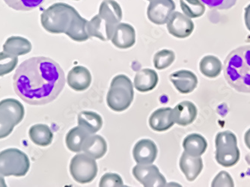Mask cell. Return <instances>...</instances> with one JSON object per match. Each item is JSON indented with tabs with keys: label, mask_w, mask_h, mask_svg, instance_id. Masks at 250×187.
Listing matches in <instances>:
<instances>
[{
	"label": "cell",
	"mask_w": 250,
	"mask_h": 187,
	"mask_svg": "<svg viewBox=\"0 0 250 187\" xmlns=\"http://www.w3.org/2000/svg\"><path fill=\"white\" fill-rule=\"evenodd\" d=\"M17 95L30 105H45L54 101L65 83L64 73L50 58L39 56L23 62L13 77Z\"/></svg>",
	"instance_id": "1"
},
{
	"label": "cell",
	"mask_w": 250,
	"mask_h": 187,
	"mask_svg": "<svg viewBox=\"0 0 250 187\" xmlns=\"http://www.w3.org/2000/svg\"><path fill=\"white\" fill-rule=\"evenodd\" d=\"M6 186L3 177L1 176V174H0V187H5Z\"/></svg>",
	"instance_id": "38"
},
{
	"label": "cell",
	"mask_w": 250,
	"mask_h": 187,
	"mask_svg": "<svg viewBox=\"0 0 250 187\" xmlns=\"http://www.w3.org/2000/svg\"><path fill=\"white\" fill-rule=\"evenodd\" d=\"M207 147L206 139L197 133L188 135L183 142L185 151L192 157H200L206 152Z\"/></svg>",
	"instance_id": "23"
},
{
	"label": "cell",
	"mask_w": 250,
	"mask_h": 187,
	"mask_svg": "<svg viewBox=\"0 0 250 187\" xmlns=\"http://www.w3.org/2000/svg\"><path fill=\"white\" fill-rule=\"evenodd\" d=\"M212 187H234V181L231 175L226 171H221L217 174L216 178L213 179L211 184Z\"/></svg>",
	"instance_id": "35"
},
{
	"label": "cell",
	"mask_w": 250,
	"mask_h": 187,
	"mask_svg": "<svg viewBox=\"0 0 250 187\" xmlns=\"http://www.w3.org/2000/svg\"><path fill=\"white\" fill-rule=\"evenodd\" d=\"M5 3L17 11H31L44 2L45 0H4Z\"/></svg>",
	"instance_id": "32"
},
{
	"label": "cell",
	"mask_w": 250,
	"mask_h": 187,
	"mask_svg": "<svg viewBox=\"0 0 250 187\" xmlns=\"http://www.w3.org/2000/svg\"><path fill=\"white\" fill-rule=\"evenodd\" d=\"M175 60V54L172 50H162L154 56V65L157 70H164L169 67Z\"/></svg>",
	"instance_id": "30"
},
{
	"label": "cell",
	"mask_w": 250,
	"mask_h": 187,
	"mask_svg": "<svg viewBox=\"0 0 250 187\" xmlns=\"http://www.w3.org/2000/svg\"><path fill=\"white\" fill-rule=\"evenodd\" d=\"M112 44L119 49H128L136 42V31L131 25L120 22L111 39Z\"/></svg>",
	"instance_id": "14"
},
{
	"label": "cell",
	"mask_w": 250,
	"mask_h": 187,
	"mask_svg": "<svg viewBox=\"0 0 250 187\" xmlns=\"http://www.w3.org/2000/svg\"><path fill=\"white\" fill-rule=\"evenodd\" d=\"M172 108H161L151 114L149 125L153 130L164 132L168 130L175 125L172 116Z\"/></svg>",
	"instance_id": "19"
},
{
	"label": "cell",
	"mask_w": 250,
	"mask_h": 187,
	"mask_svg": "<svg viewBox=\"0 0 250 187\" xmlns=\"http://www.w3.org/2000/svg\"><path fill=\"white\" fill-rule=\"evenodd\" d=\"M197 112V108L193 103L183 101L172 109V119L175 124L180 126H188L196 120Z\"/></svg>",
	"instance_id": "17"
},
{
	"label": "cell",
	"mask_w": 250,
	"mask_h": 187,
	"mask_svg": "<svg viewBox=\"0 0 250 187\" xmlns=\"http://www.w3.org/2000/svg\"><path fill=\"white\" fill-rule=\"evenodd\" d=\"M88 22L86 19L82 18L77 11H76L69 28L66 31V35L75 42H85L90 38L87 30Z\"/></svg>",
	"instance_id": "21"
},
{
	"label": "cell",
	"mask_w": 250,
	"mask_h": 187,
	"mask_svg": "<svg viewBox=\"0 0 250 187\" xmlns=\"http://www.w3.org/2000/svg\"><path fill=\"white\" fill-rule=\"evenodd\" d=\"M98 165L95 159L86 154L74 156L70 163V173L79 184H88L94 181L98 174Z\"/></svg>",
	"instance_id": "8"
},
{
	"label": "cell",
	"mask_w": 250,
	"mask_h": 187,
	"mask_svg": "<svg viewBox=\"0 0 250 187\" xmlns=\"http://www.w3.org/2000/svg\"><path fill=\"white\" fill-rule=\"evenodd\" d=\"M133 174L142 185L146 187H164L167 186L165 177L152 164H138L133 167Z\"/></svg>",
	"instance_id": "9"
},
{
	"label": "cell",
	"mask_w": 250,
	"mask_h": 187,
	"mask_svg": "<svg viewBox=\"0 0 250 187\" xmlns=\"http://www.w3.org/2000/svg\"><path fill=\"white\" fill-rule=\"evenodd\" d=\"M77 10L64 2H57L45 9L41 22L45 30L53 34H65Z\"/></svg>",
	"instance_id": "3"
},
{
	"label": "cell",
	"mask_w": 250,
	"mask_h": 187,
	"mask_svg": "<svg viewBox=\"0 0 250 187\" xmlns=\"http://www.w3.org/2000/svg\"><path fill=\"white\" fill-rule=\"evenodd\" d=\"M98 16L106 26L115 31L122 20V10L115 0H104L99 8Z\"/></svg>",
	"instance_id": "12"
},
{
	"label": "cell",
	"mask_w": 250,
	"mask_h": 187,
	"mask_svg": "<svg viewBox=\"0 0 250 187\" xmlns=\"http://www.w3.org/2000/svg\"><path fill=\"white\" fill-rule=\"evenodd\" d=\"M3 50L9 54L22 56L30 53L32 43L29 40L19 36H11L3 45Z\"/></svg>",
	"instance_id": "26"
},
{
	"label": "cell",
	"mask_w": 250,
	"mask_h": 187,
	"mask_svg": "<svg viewBox=\"0 0 250 187\" xmlns=\"http://www.w3.org/2000/svg\"><path fill=\"white\" fill-rule=\"evenodd\" d=\"M82 151L95 160L101 158L107 151L106 140L99 135H90L83 145Z\"/></svg>",
	"instance_id": "20"
},
{
	"label": "cell",
	"mask_w": 250,
	"mask_h": 187,
	"mask_svg": "<svg viewBox=\"0 0 250 187\" xmlns=\"http://www.w3.org/2000/svg\"><path fill=\"white\" fill-rule=\"evenodd\" d=\"M244 141H245L246 145H247V147L250 150V129H249L247 133H245Z\"/></svg>",
	"instance_id": "37"
},
{
	"label": "cell",
	"mask_w": 250,
	"mask_h": 187,
	"mask_svg": "<svg viewBox=\"0 0 250 187\" xmlns=\"http://www.w3.org/2000/svg\"><path fill=\"white\" fill-rule=\"evenodd\" d=\"M67 82L74 91H83L91 85L92 75L86 67L76 66L67 74Z\"/></svg>",
	"instance_id": "16"
},
{
	"label": "cell",
	"mask_w": 250,
	"mask_h": 187,
	"mask_svg": "<svg viewBox=\"0 0 250 187\" xmlns=\"http://www.w3.org/2000/svg\"><path fill=\"white\" fill-rule=\"evenodd\" d=\"M226 82L238 92L250 93V45L232 50L224 62Z\"/></svg>",
	"instance_id": "2"
},
{
	"label": "cell",
	"mask_w": 250,
	"mask_h": 187,
	"mask_svg": "<svg viewBox=\"0 0 250 187\" xmlns=\"http://www.w3.org/2000/svg\"><path fill=\"white\" fill-rule=\"evenodd\" d=\"M91 133L81 126H75L67 133L65 142L67 148L74 153L82 151L83 145Z\"/></svg>",
	"instance_id": "25"
},
{
	"label": "cell",
	"mask_w": 250,
	"mask_h": 187,
	"mask_svg": "<svg viewBox=\"0 0 250 187\" xmlns=\"http://www.w3.org/2000/svg\"><path fill=\"white\" fill-rule=\"evenodd\" d=\"M158 75L151 69H143L135 76L134 87L140 92H147L157 86Z\"/></svg>",
	"instance_id": "22"
},
{
	"label": "cell",
	"mask_w": 250,
	"mask_h": 187,
	"mask_svg": "<svg viewBox=\"0 0 250 187\" xmlns=\"http://www.w3.org/2000/svg\"><path fill=\"white\" fill-rule=\"evenodd\" d=\"M30 168L29 157L18 148L0 152V174L2 176L23 177Z\"/></svg>",
	"instance_id": "5"
},
{
	"label": "cell",
	"mask_w": 250,
	"mask_h": 187,
	"mask_svg": "<svg viewBox=\"0 0 250 187\" xmlns=\"http://www.w3.org/2000/svg\"><path fill=\"white\" fill-rule=\"evenodd\" d=\"M201 73L209 78L218 77L221 73L222 64L218 58L213 56H207L201 60L199 64Z\"/></svg>",
	"instance_id": "28"
},
{
	"label": "cell",
	"mask_w": 250,
	"mask_h": 187,
	"mask_svg": "<svg viewBox=\"0 0 250 187\" xmlns=\"http://www.w3.org/2000/svg\"><path fill=\"white\" fill-rule=\"evenodd\" d=\"M167 23L168 32L178 39H186L194 30V23L190 18L178 11L170 15Z\"/></svg>",
	"instance_id": "11"
},
{
	"label": "cell",
	"mask_w": 250,
	"mask_h": 187,
	"mask_svg": "<svg viewBox=\"0 0 250 187\" xmlns=\"http://www.w3.org/2000/svg\"><path fill=\"white\" fill-rule=\"evenodd\" d=\"M74 1H79V0H74Z\"/></svg>",
	"instance_id": "39"
},
{
	"label": "cell",
	"mask_w": 250,
	"mask_h": 187,
	"mask_svg": "<svg viewBox=\"0 0 250 187\" xmlns=\"http://www.w3.org/2000/svg\"><path fill=\"white\" fill-rule=\"evenodd\" d=\"M216 160L224 167H231L239 161L241 154L235 135L231 131L220 132L215 139Z\"/></svg>",
	"instance_id": "7"
},
{
	"label": "cell",
	"mask_w": 250,
	"mask_h": 187,
	"mask_svg": "<svg viewBox=\"0 0 250 187\" xmlns=\"http://www.w3.org/2000/svg\"><path fill=\"white\" fill-rule=\"evenodd\" d=\"M203 3L210 8L216 9L227 10L232 8L237 0H201Z\"/></svg>",
	"instance_id": "34"
},
{
	"label": "cell",
	"mask_w": 250,
	"mask_h": 187,
	"mask_svg": "<svg viewBox=\"0 0 250 187\" xmlns=\"http://www.w3.org/2000/svg\"><path fill=\"white\" fill-rule=\"evenodd\" d=\"M78 125L91 134H95L103 126V119L96 112L83 111L79 114Z\"/></svg>",
	"instance_id": "27"
},
{
	"label": "cell",
	"mask_w": 250,
	"mask_h": 187,
	"mask_svg": "<svg viewBox=\"0 0 250 187\" xmlns=\"http://www.w3.org/2000/svg\"><path fill=\"white\" fill-rule=\"evenodd\" d=\"M134 97L133 84L129 77L118 75L112 79L106 96L108 106L115 112L126 110L133 102Z\"/></svg>",
	"instance_id": "4"
},
{
	"label": "cell",
	"mask_w": 250,
	"mask_h": 187,
	"mask_svg": "<svg viewBox=\"0 0 250 187\" xmlns=\"http://www.w3.org/2000/svg\"><path fill=\"white\" fill-rule=\"evenodd\" d=\"M29 136L32 143L42 147L50 145L53 139V133L50 126L42 124L31 126Z\"/></svg>",
	"instance_id": "24"
},
{
	"label": "cell",
	"mask_w": 250,
	"mask_h": 187,
	"mask_svg": "<svg viewBox=\"0 0 250 187\" xmlns=\"http://www.w3.org/2000/svg\"><path fill=\"white\" fill-rule=\"evenodd\" d=\"M18 63V56L6 52L0 53V77L6 75L16 68Z\"/></svg>",
	"instance_id": "31"
},
{
	"label": "cell",
	"mask_w": 250,
	"mask_h": 187,
	"mask_svg": "<svg viewBox=\"0 0 250 187\" xmlns=\"http://www.w3.org/2000/svg\"><path fill=\"white\" fill-rule=\"evenodd\" d=\"M170 81L181 94H189L197 87L198 79L192 71L181 70L171 74Z\"/></svg>",
	"instance_id": "15"
},
{
	"label": "cell",
	"mask_w": 250,
	"mask_h": 187,
	"mask_svg": "<svg viewBox=\"0 0 250 187\" xmlns=\"http://www.w3.org/2000/svg\"><path fill=\"white\" fill-rule=\"evenodd\" d=\"M180 168L188 181H193L203 169V163L200 157H192L184 152L180 159Z\"/></svg>",
	"instance_id": "18"
},
{
	"label": "cell",
	"mask_w": 250,
	"mask_h": 187,
	"mask_svg": "<svg viewBox=\"0 0 250 187\" xmlns=\"http://www.w3.org/2000/svg\"><path fill=\"white\" fill-rule=\"evenodd\" d=\"M99 186L101 187H124V183L119 174L106 173L101 178Z\"/></svg>",
	"instance_id": "33"
},
{
	"label": "cell",
	"mask_w": 250,
	"mask_h": 187,
	"mask_svg": "<svg viewBox=\"0 0 250 187\" xmlns=\"http://www.w3.org/2000/svg\"><path fill=\"white\" fill-rule=\"evenodd\" d=\"M157 145L152 140L142 139L133 147V158L138 164H152L157 158Z\"/></svg>",
	"instance_id": "13"
},
{
	"label": "cell",
	"mask_w": 250,
	"mask_h": 187,
	"mask_svg": "<svg viewBox=\"0 0 250 187\" xmlns=\"http://www.w3.org/2000/svg\"><path fill=\"white\" fill-rule=\"evenodd\" d=\"M147 1H151V0H147Z\"/></svg>",
	"instance_id": "40"
},
{
	"label": "cell",
	"mask_w": 250,
	"mask_h": 187,
	"mask_svg": "<svg viewBox=\"0 0 250 187\" xmlns=\"http://www.w3.org/2000/svg\"><path fill=\"white\" fill-rule=\"evenodd\" d=\"M244 19H245L246 26H247V29L250 31V4L245 8Z\"/></svg>",
	"instance_id": "36"
},
{
	"label": "cell",
	"mask_w": 250,
	"mask_h": 187,
	"mask_svg": "<svg viewBox=\"0 0 250 187\" xmlns=\"http://www.w3.org/2000/svg\"><path fill=\"white\" fill-rule=\"evenodd\" d=\"M175 8L173 0H151L147 9V18L154 24H166Z\"/></svg>",
	"instance_id": "10"
},
{
	"label": "cell",
	"mask_w": 250,
	"mask_h": 187,
	"mask_svg": "<svg viewBox=\"0 0 250 187\" xmlns=\"http://www.w3.org/2000/svg\"><path fill=\"white\" fill-rule=\"evenodd\" d=\"M24 115V107L18 100L8 98L0 101V139L9 136Z\"/></svg>",
	"instance_id": "6"
},
{
	"label": "cell",
	"mask_w": 250,
	"mask_h": 187,
	"mask_svg": "<svg viewBox=\"0 0 250 187\" xmlns=\"http://www.w3.org/2000/svg\"><path fill=\"white\" fill-rule=\"evenodd\" d=\"M181 10L189 18H198L206 12V6L201 0H180Z\"/></svg>",
	"instance_id": "29"
}]
</instances>
